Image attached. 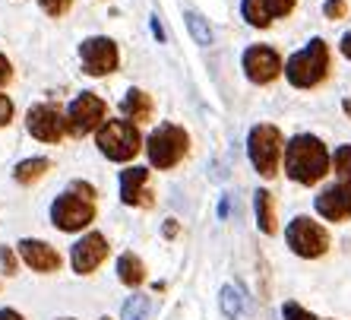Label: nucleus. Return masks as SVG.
<instances>
[{"label":"nucleus","instance_id":"obj_1","mask_svg":"<svg viewBox=\"0 0 351 320\" xmlns=\"http://www.w3.org/2000/svg\"><path fill=\"white\" fill-rule=\"evenodd\" d=\"M329 159L326 146L319 137L313 133H298L291 137L285 146V174L294 181V184H304V187H311L317 181H323L329 174Z\"/></svg>","mask_w":351,"mask_h":320},{"label":"nucleus","instance_id":"obj_2","mask_svg":"<svg viewBox=\"0 0 351 320\" xmlns=\"http://www.w3.org/2000/svg\"><path fill=\"white\" fill-rule=\"evenodd\" d=\"M329 73V45L323 38H313L307 48L285 60V76L294 89H313Z\"/></svg>","mask_w":351,"mask_h":320},{"label":"nucleus","instance_id":"obj_3","mask_svg":"<svg viewBox=\"0 0 351 320\" xmlns=\"http://www.w3.org/2000/svg\"><path fill=\"white\" fill-rule=\"evenodd\" d=\"M285 140H282V130L276 124H256L250 137H247V156L254 162V168L263 178H276L282 156H285Z\"/></svg>","mask_w":351,"mask_h":320},{"label":"nucleus","instance_id":"obj_4","mask_svg":"<svg viewBox=\"0 0 351 320\" xmlns=\"http://www.w3.org/2000/svg\"><path fill=\"white\" fill-rule=\"evenodd\" d=\"M95 143H98V152L111 162H130L136 159V152L143 149V140H139V130L136 124L127 121V117H117V121H105L98 127L95 133Z\"/></svg>","mask_w":351,"mask_h":320},{"label":"nucleus","instance_id":"obj_5","mask_svg":"<svg viewBox=\"0 0 351 320\" xmlns=\"http://www.w3.org/2000/svg\"><path fill=\"white\" fill-rule=\"evenodd\" d=\"M187 149H190V137L178 124H158L146 140V156L156 168H174L180 159L187 156Z\"/></svg>","mask_w":351,"mask_h":320},{"label":"nucleus","instance_id":"obj_6","mask_svg":"<svg viewBox=\"0 0 351 320\" xmlns=\"http://www.w3.org/2000/svg\"><path fill=\"white\" fill-rule=\"evenodd\" d=\"M285 241L304 260H317L329 251V231L319 222H313L311 216H294L285 229Z\"/></svg>","mask_w":351,"mask_h":320},{"label":"nucleus","instance_id":"obj_7","mask_svg":"<svg viewBox=\"0 0 351 320\" xmlns=\"http://www.w3.org/2000/svg\"><path fill=\"white\" fill-rule=\"evenodd\" d=\"M80 60H82V73L108 76V73H114L117 64H121V51L105 35H92V38H86L80 45Z\"/></svg>","mask_w":351,"mask_h":320},{"label":"nucleus","instance_id":"obj_8","mask_svg":"<svg viewBox=\"0 0 351 320\" xmlns=\"http://www.w3.org/2000/svg\"><path fill=\"white\" fill-rule=\"evenodd\" d=\"M105 115H108V105L105 99H98L95 92H82L70 102L66 108V124H70V133L73 137H86V133L98 130L105 124Z\"/></svg>","mask_w":351,"mask_h":320},{"label":"nucleus","instance_id":"obj_9","mask_svg":"<svg viewBox=\"0 0 351 320\" xmlns=\"http://www.w3.org/2000/svg\"><path fill=\"white\" fill-rule=\"evenodd\" d=\"M92 219H95V206L89 200L70 194V190L51 203V222L60 231H82L86 225H92Z\"/></svg>","mask_w":351,"mask_h":320},{"label":"nucleus","instance_id":"obj_10","mask_svg":"<svg viewBox=\"0 0 351 320\" xmlns=\"http://www.w3.org/2000/svg\"><path fill=\"white\" fill-rule=\"evenodd\" d=\"M241 67H244L247 80L256 82V86H269V82L278 80V73L285 70L278 51L269 48V45H250V48L244 51V58H241Z\"/></svg>","mask_w":351,"mask_h":320},{"label":"nucleus","instance_id":"obj_11","mask_svg":"<svg viewBox=\"0 0 351 320\" xmlns=\"http://www.w3.org/2000/svg\"><path fill=\"white\" fill-rule=\"evenodd\" d=\"M25 127H29V133H32L35 140H41V143H60L66 133H70L66 117L60 115L54 105L29 108V115H25Z\"/></svg>","mask_w":351,"mask_h":320},{"label":"nucleus","instance_id":"obj_12","mask_svg":"<svg viewBox=\"0 0 351 320\" xmlns=\"http://www.w3.org/2000/svg\"><path fill=\"white\" fill-rule=\"evenodd\" d=\"M105 257H108V238L101 231H89L70 247V263H73V273H80V276H89L92 270H98L105 263Z\"/></svg>","mask_w":351,"mask_h":320},{"label":"nucleus","instance_id":"obj_13","mask_svg":"<svg viewBox=\"0 0 351 320\" xmlns=\"http://www.w3.org/2000/svg\"><path fill=\"white\" fill-rule=\"evenodd\" d=\"M317 213L326 222H342L351 219V178H339L332 187L319 190V197L313 200Z\"/></svg>","mask_w":351,"mask_h":320},{"label":"nucleus","instance_id":"obj_14","mask_svg":"<svg viewBox=\"0 0 351 320\" xmlns=\"http://www.w3.org/2000/svg\"><path fill=\"white\" fill-rule=\"evenodd\" d=\"M298 0H241V16L256 29H266L276 19L288 16Z\"/></svg>","mask_w":351,"mask_h":320},{"label":"nucleus","instance_id":"obj_15","mask_svg":"<svg viewBox=\"0 0 351 320\" xmlns=\"http://www.w3.org/2000/svg\"><path fill=\"white\" fill-rule=\"evenodd\" d=\"M19 257H23L35 273H58L60 270V254L58 247H51L48 241L38 238H23L19 241Z\"/></svg>","mask_w":351,"mask_h":320},{"label":"nucleus","instance_id":"obj_16","mask_svg":"<svg viewBox=\"0 0 351 320\" xmlns=\"http://www.w3.org/2000/svg\"><path fill=\"white\" fill-rule=\"evenodd\" d=\"M149 181V168L130 165L121 172V200L127 206H152V194L146 190Z\"/></svg>","mask_w":351,"mask_h":320},{"label":"nucleus","instance_id":"obj_17","mask_svg":"<svg viewBox=\"0 0 351 320\" xmlns=\"http://www.w3.org/2000/svg\"><path fill=\"white\" fill-rule=\"evenodd\" d=\"M121 111L127 115V121L133 124H143V121H152V111H156V102L152 95L143 89H130L127 95L121 99Z\"/></svg>","mask_w":351,"mask_h":320},{"label":"nucleus","instance_id":"obj_18","mask_svg":"<svg viewBox=\"0 0 351 320\" xmlns=\"http://www.w3.org/2000/svg\"><path fill=\"white\" fill-rule=\"evenodd\" d=\"M254 213L263 235H276V200H272L269 190H256L254 194Z\"/></svg>","mask_w":351,"mask_h":320},{"label":"nucleus","instance_id":"obj_19","mask_svg":"<svg viewBox=\"0 0 351 320\" xmlns=\"http://www.w3.org/2000/svg\"><path fill=\"white\" fill-rule=\"evenodd\" d=\"M117 276H121L123 286L133 288L146 279V266H143V260H139L136 254H121V260H117Z\"/></svg>","mask_w":351,"mask_h":320},{"label":"nucleus","instance_id":"obj_20","mask_svg":"<svg viewBox=\"0 0 351 320\" xmlns=\"http://www.w3.org/2000/svg\"><path fill=\"white\" fill-rule=\"evenodd\" d=\"M48 168H51L48 159H25V162H19L16 168H13V178H16L19 184H32V181L45 178Z\"/></svg>","mask_w":351,"mask_h":320},{"label":"nucleus","instance_id":"obj_21","mask_svg":"<svg viewBox=\"0 0 351 320\" xmlns=\"http://www.w3.org/2000/svg\"><path fill=\"white\" fill-rule=\"evenodd\" d=\"M219 301H221V314H225L228 320H237L241 314H244V292H241L237 286H225V288H221Z\"/></svg>","mask_w":351,"mask_h":320},{"label":"nucleus","instance_id":"obj_22","mask_svg":"<svg viewBox=\"0 0 351 320\" xmlns=\"http://www.w3.org/2000/svg\"><path fill=\"white\" fill-rule=\"evenodd\" d=\"M152 314V298L149 295H130L121 308V320H149Z\"/></svg>","mask_w":351,"mask_h":320},{"label":"nucleus","instance_id":"obj_23","mask_svg":"<svg viewBox=\"0 0 351 320\" xmlns=\"http://www.w3.org/2000/svg\"><path fill=\"white\" fill-rule=\"evenodd\" d=\"M184 19H187V29H190V35H193L196 45H213V29H209V23H206L199 13L187 10V13H184Z\"/></svg>","mask_w":351,"mask_h":320},{"label":"nucleus","instance_id":"obj_24","mask_svg":"<svg viewBox=\"0 0 351 320\" xmlns=\"http://www.w3.org/2000/svg\"><path fill=\"white\" fill-rule=\"evenodd\" d=\"M332 168H335V174H339V178H351V146H348V143L335 149Z\"/></svg>","mask_w":351,"mask_h":320},{"label":"nucleus","instance_id":"obj_25","mask_svg":"<svg viewBox=\"0 0 351 320\" xmlns=\"http://www.w3.org/2000/svg\"><path fill=\"white\" fill-rule=\"evenodd\" d=\"M38 3H41V10H45L48 16H54V19L66 16L70 7H73V0H38Z\"/></svg>","mask_w":351,"mask_h":320},{"label":"nucleus","instance_id":"obj_26","mask_svg":"<svg viewBox=\"0 0 351 320\" xmlns=\"http://www.w3.org/2000/svg\"><path fill=\"white\" fill-rule=\"evenodd\" d=\"M282 317H285V320H317L311 311H304L298 301H285V304H282Z\"/></svg>","mask_w":351,"mask_h":320},{"label":"nucleus","instance_id":"obj_27","mask_svg":"<svg viewBox=\"0 0 351 320\" xmlns=\"http://www.w3.org/2000/svg\"><path fill=\"white\" fill-rule=\"evenodd\" d=\"M323 13H326V19H342L345 13H348V3H345V0H326V3H323Z\"/></svg>","mask_w":351,"mask_h":320},{"label":"nucleus","instance_id":"obj_28","mask_svg":"<svg viewBox=\"0 0 351 320\" xmlns=\"http://www.w3.org/2000/svg\"><path fill=\"white\" fill-rule=\"evenodd\" d=\"M0 266H3L7 276H16V254L10 247H0Z\"/></svg>","mask_w":351,"mask_h":320},{"label":"nucleus","instance_id":"obj_29","mask_svg":"<svg viewBox=\"0 0 351 320\" xmlns=\"http://www.w3.org/2000/svg\"><path fill=\"white\" fill-rule=\"evenodd\" d=\"M70 194H76V197H82V200H95V187H92V184H86V181H73V184H70Z\"/></svg>","mask_w":351,"mask_h":320},{"label":"nucleus","instance_id":"obj_30","mask_svg":"<svg viewBox=\"0 0 351 320\" xmlns=\"http://www.w3.org/2000/svg\"><path fill=\"white\" fill-rule=\"evenodd\" d=\"M10 121H13V102L0 92V127H7Z\"/></svg>","mask_w":351,"mask_h":320},{"label":"nucleus","instance_id":"obj_31","mask_svg":"<svg viewBox=\"0 0 351 320\" xmlns=\"http://www.w3.org/2000/svg\"><path fill=\"white\" fill-rule=\"evenodd\" d=\"M10 80H13V67H10V60L0 54V86H7Z\"/></svg>","mask_w":351,"mask_h":320},{"label":"nucleus","instance_id":"obj_32","mask_svg":"<svg viewBox=\"0 0 351 320\" xmlns=\"http://www.w3.org/2000/svg\"><path fill=\"white\" fill-rule=\"evenodd\" d=\"M0 320H25V317L19 311H13V308H3V311H0Z\"/></svg>","mask_w":351,"mask_h":320},{"label":"nucleus","instance_id":"obj_33","mask_svg":"<svg viewBox=\"0 0 351 320\" xmlns=\"http://www.w3.org/2000/svg\"><path fill=\"white\" fill-rule=\"evenodd\" d=\"M174 235H178V222L168 219L165 222V238H174Z\"/></svg>","mask_w":351,"mask_h":320},{"label":"nucleus","instance_id":"obj_34","mask_svg":"<svg viewBox=\"0 0 351 320\" xmlns=\"http://www.w3.org/2000/svg\"><path fill=\"white\" fill-rule=\"evenodd\" d=\"M339 48H342V54L351 60V32H348V35H342V45H339Z\"/></svg>","mask_w":351,"mask_h":320},{"label":"nucleus","instance_id":"obj_35","mask_svg":"<svg viewBox=\"0 0 351 320\" xmlns=\"http://www.w3.org/2000/svg\"><path fill=\"white\" fill-rule=\"evenodd\" d=\"M152 32H156L158 41H165V29H162V23H158V16H152Z\"/></svg>","mask_w":351,"mask_h":320},{"label":"nucleus","instance_id":"obj_36","mask_svg":"<svg viewBox=\"0 0 351 320\" xmlns=\"http://www.w3.org/2000/svg\"><path fill=\"white\" fill-rule=\"evenodd\" d=\"M342 108H345V115L351 117V99H345V102H342Z\"/></svg>","mask_w":351,"mask_h":320},{"label":"nucleus","instance_id":"obj_37","mask_svg":"<svg viewBox=\"0 0 351 320\" xmlns=\"http://www.w3.org/2000/svg\"><path fill=\"white\" fill-rule=\"evenodd\" d=\"M60 320H73V317H60Z\"/></svg>","mask_w":351,"mask_h":320},{"label":"nucleus","instance_id":"obj_38","mask_svg":"<svg viewBox=\"0 0 351 320\" xmlns=\"http://www.w3.org/2000/svg\"><path fill=\"white\" fill-rule=\"evenodd\" d=\"M101 320H111V317H101Z\"/></svg>","mask_w":351,"mask_h":320}]
</instances>
